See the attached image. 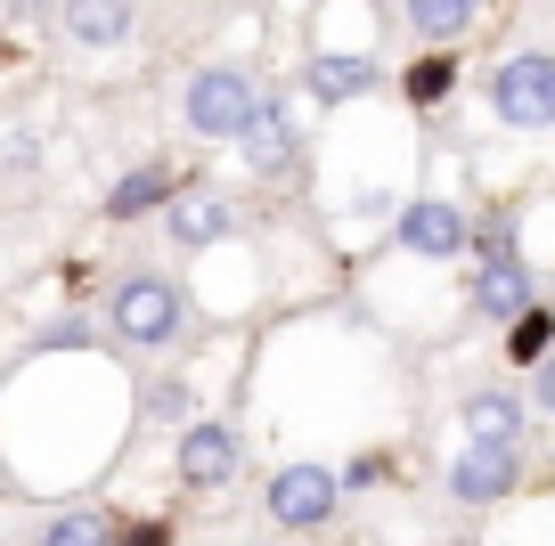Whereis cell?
<instances>
[{
  "mask_svg": "<svg viewBox=\"0 0 555 546\" xmlns=\"http://www.w3.org/2000/svg\"><path fill=\"white\" fill-rule=\"evenodd\" d=\"M237 432L229 425H212V416H196L189 432H180V481L189 490H221V481H237Z\"/></svg>",
  "mask_w": 555,
  "mask_h": 546,
  "instance_id": "10",
  "label": "cell"
},
{
  "mask_svg": "<svg viewBox=\"0 0 555 546\" xmlns=\"http://www.w3.org/2000/svg\"><path fill=\"white\" fill-rule=\"evenodd\" d=\"M367 481H384V457H360V465H344V490H367Z\"/></svg>",
  "mask_w": 555,
  "mask_h": 546,
  "instance_id": "23",
  "label": "cell"
},
{
  "mask_svg": "<svg viewBox=\"0 0 555 546\" xmlns=\"http://www.w3.org/2000/svg\"><path fill=\"white\" fill-rule=\"evenodd\" d=\"M490 106L506 131H555V50H515L490 74Z\"/></svg>",
  "mask_w": 555,
  "mask_h": 546,
  "instance_id": "3",
  "label": "cell"
},
{
  "mask_svg": "<svg viewBox=\"0 0 555 546\" xmlns=\"http://www.w3.org/2000/svg\"><path fill=\"white\" fill-rule=\"evenodd\" d=\"M409 9V34H425L434 50H450V41L474 34V17H482L490 0H400Z\"/></svg>",
  "mask_w": 555,
  "mask_h": 546,
  "instance_id": "15",
  "label": "cell"
},
{
  "mask_svg": "<svg viewBox=\"0 0 555 546\" xmlns=\"http://www.w3.org/2000/svg\"><path fill=\"white\" fill-rule=\"evenodd\" d=\"M57 25H66L82 50H115V41H131L139 9L131 0H57Z\"/></svg>",
  "mask_w": 555,
  "mask_h": 546,
  "instance_id": "13",
  "label": "cell"
},
{
  "mask_svg": "<svg viewBox=\"0 0 555 546\" xmlns=\"http://www.w3.org/2000/svg\"><path fill=\"white\" fill-rule=\"evenodd\" d=\"M9 9H17V17H50V0H9Z\"/></svg>",
  "mask_w": 555,
  "mask_h": 546,
  "instance_id": "24",
  "label": "cell"
},
{
  "mask_svg": "<svg viewBox=\"0 0 555 546\" xmlns=\"http://www.w3.org/2000/svg\"><path fill=\"white\" fill-rule=\"evenodd\" d=\"M522 432H531V408H522L515 392H499V384H474V392H466V441L522 448Z\"/></svg>",
  "mask_w": 555,
  "mask_h": 546,
  "instance_id": "12",
  "label": "cell"
},
{
  "mask_svg": "<svg viewBox=\"0 0 555 546\" xmlns=\"http://www.w3.org/2000/svg\"><path fill=\"white\" fill-rule=\"evenodd\" d=\"M237 147H245V164H254V180H295L302 171V131L286 122V99H261Z\"/></svg>",
  "mask_w": 555,
  "mask_h": 546,
  "instance_id": "5",
  "label": "cell"
},
{
  "mask_svg": "<svg viewBox=\"0 0 555 546\" xmlns=\"http://www.w3.org/2000/svg\"><path fill=\"white\" fill-rule=\"evenodd\" d=\"M41 546H115V522L106 514H57V522H41Z\"/></svg>",
  "mask_w": 555,
  "mask_h": 546,
  "instance_id": "18",
  "label": "cell"
},
{
  "mask_svg": "<svg viewBox=\"0 0 555 546\" xmlns=\"http://www.w3.org/2000/svg\"><path fill=\"white\" fill-rule=\"evenodd\" d=\"M335 497H344V481L327 465H278L270 473V522L278 530H319V522H335Z\"/></svg>",
  "mask_w": 555,
  "mask_h": 546,
  "instance_id": "4",
  "label": "cell"
},
{
  "mask_svg": "<svg viewBox=\"0 0 555 546\" xmlns=\"http://www.w3.org/2000/svg\"><path fill=\"white\" fill-rule=\"evenodd\" d=\"M384 74L367 66V57H344V50H319L311 66H302V90H311L319 106H351V99H367Z\"/></svg>",
  "mask_w": 555,
  "mask_h": 546,
  "instance_id": "14",
  "label": "cell"
},
{
  "mask_svg": "<svg viewBox=\"0 0 555 546\" xmlns=\"http://www.w3.org/2000/svg\"><path fill=\"white\" fill-rule=\"evenodd\" d=\"M254 106H261V90H254L245 66H196L189 90H180V122H189L205 147H237L245 122H254Z\"/></svg>",
  "mask_w": 555,
  "mask_h": 546,
  "instance_id": "2",
  "label": "cell"
},
{
  "mask_svg": "<svg viewBox=\"0 0 555 546\" xmlns=\"http://www.w3.org/2000/svg\"><path fill=\"white\" fill-rule=\"evenodd\" d=\"M164 229H172V245L205 253V245H221L229 229H237V212H229V196L212 188V180H180V196L164 205Z\"/></svg>",
  "mask_w": 555,
  "mask_h": 546,
  "instance_id": "7",
  "label": "cell"
},
{
  "mask_svg": "<svg viewBox=\"0 0 555 546\" xmlns=\"http://www.w3.org/2000/svg\"><path fill=\"white\" fill-rule=\"evenodd\" d=\"M106 335H115L122 351H172V342L189 335V302H180V286L164 270H131L106 294Z\"/></svg>",
  "mask_w": 555,
  "mask_h": 546,
  "instance_id": "1",
  "label": "cell"
},
{
  "mask_svg": "<svg viewBox=\"0 0 555 546\" xmlns=\"http://www.w3.org/2000/svg\"><path fill=\"white\" fill-rule=\"evenodd\" d=\"M400 90H409V106H441L457 90V57L450 50H434V57H416L409 74H400Z\"/></svg>",
  "mask_w": 555,
  "mask_h": 546,
  "instance_id": "17",
  "label": "cell"
},
{
  "mask_svg": "<svg viewBox=\"0 0 555 546\" xmlns=\"http://www.w3.org/2000/svg\"><path fill=\"white\" fill-rule=\"evenodd\" d=\"M392 237H400V253H416V261H457L466 253V212L441 205V196H416L392 221Z\"/></svg>",
  "mask_w": 555,
  "mask_h": 546,
  "instance_id": "9",
  "label": "cell"
},
{
  "mask_svg": "<svg viewBox=\"0 0 555 546\" xmlns=\"http://www.w3.org/2000/svg\"><path fill=\"white\" fill-rule=\"evenodd\" d=\"M147 416H156V425H196V392L180 376H156L147 384Z\"/></svg>",
  "mask_w": 555,
  "mask_h": 546,
  "instance_id": "19",
  "label": "cell"
},
{
  "mask_svg": "<svg viewBox=\"0 0 555 546\" xmlns=\"http://www.w3.org/2000/svg\"><path fill=\"white\" fill-rule=\"evenodd\" d=\"M539 302V277H531V261L522 253H482L474 261V318H522V310Z\"/></svg>",
  "mask_w": 555,
  "mask_h": 546,
  "instance_id": "6",
  "label": "cell"
},
{
  "mask_svg": "<svg viewBox=\"0 0 555 546\" xmlns=\"http://www.w3.org/2000/svg\"><path fill=\"white\" fill-rule=\"evenodd\" d=\"M547 351H555V310L547 302H531L522 318H506V359H515V367H539Z\"/></svg>",
  "mask_w": 555,
  "mask_h": 546,
  "instance_id": "16",
  "label": "cell"
},
{
  "mask_svg": "<svg viewBox=\"0 0 555 546\" xmlns=\"http://www.w3.org/2000/svg\"><path fill=\"white\" fill-rule=\"evenodd\" d=\"M515 481H522V448L466 441V457H450V497H457V506H499Z\"/></svg>",
  "mask_w": 555,
  "mask_h": 546,
  "instance_id": "8",
  "label": "cell"
},
{
  "mask_svg": "<svg viewBox=\"0 0 555 546\" xmlns=\"http://www.w3.org/2000/svg\"><path fill=\"white\" fill-rule=\"evenodd\" d=\"M115 546H172V530L164 522H131V530H115Z\"/></svg>",
  "mask_w": 555,
  "mask_h": 546,
  "instance_id": "21",
  "label": "cell"
},
{
  "mask_svg": "<svg viewBox=\"0 0 555 546\" xmlns=\"http://www.w3.org/2000/svg\"><path fill=\"white\" fill-rule=\"evenodd\" d=\"M172 196H180V171L164 164V155H147V164H131L115 188H106V221H147V212H164Z\"/></svg>",
  "mask_w": 555,
  "mask_h": 546,
  "instance_id": "11",
  "label": "cell"
},
{
  "mask_svg": "<svg viewBox=\"0 0 555 546\" xmlns=\"http://www.w3.org/2000/svg\"><path fill=\"white\" fill-rule=\"evenodd\" d=\"M74 342H90V326H82V318H50V326L34 335V351H74Z\"/></svg>",
  "mask_w": 555,
  "mask_h": 546,
  "instance_id": "20",
  "label": "cell"
},
{
  "mask_svg": "<svg viewBox=\"0 0 555 546\" xmlns=\"http://www.w3.org/2000/svg\"><path fill=\"white\" fill-rule=\"evenodd\" d=\"M531 376H539V416H555V351H547V359H539Z\"/></svg>",
  "mask_w": 555,
  "mask_h": 546,
  "instance_id": "22",
  "label": "cell"
}]
</instances>
